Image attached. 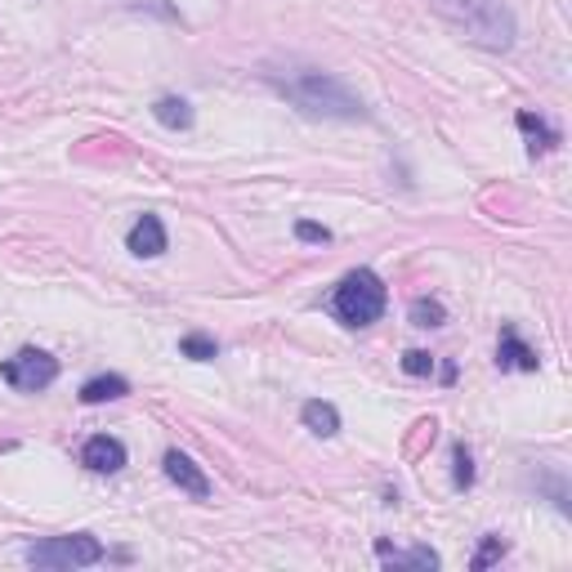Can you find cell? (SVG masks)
<instances>
[{"label": "cell", "mask_w": 572, "mask_h": 572, "mask_svg": "<svg viewBox=\"0 0 572 572\" xmlns=\"http://www.w3.org/2000/svg\"><path fill=\"white\" fill-rule=\"evenodd\" d=\"M153 117L166 130H188V126H193V104L179 99V94H162V99L153 104Z\"/></svg>", "instance_id": "4fadbf2b"}, {"label": "cell", "mask_w": 572, "mask_h": 572, "mask_svg": "<svg viewBox=\"0 0 572 572\" xmlns=\"http://www.w3.org/2000/svg\"><path fill=\"white\" fill-rule=\"evenodd\" d=\"M130 394V380L117 376V371H104V376H90L85 385H81V403L85 407H99V403H117Z\"/></svg>", "instance_id": "8fae6325"}, {"label": "cell", "mask_w": 572, "mask_h": 572, "mask_svg": "<svg viewBox=\"0 0 572 572\" xmlns=\"http://www.w3.org/2000/svg\"><path fill=\"white\" fill-rule=\"evenodd\" d=\"M81 465H85L90 474H117V469L126 465V443L112 439V434H94V439H85V448H81Z\"/></svg>", "instance_id": "ba28073f"}, {"label": "cell", "mask_w": 572, "mask_h": 572, "mask_svg": "<svg viewBox=\"0 0 572 572\" xmlns=\"http://www.w3.org/2000/svg\"><path fill=\"white\" fill-rule=\"evenodd\" d=\"M452 484L465 492V488H474V456H469V448L465 443H456L452 448Z\"/></svg>", "instance_id": "e0dca14e"}, {"label": "cell", "mask_w": 572, "mask_h": 572, "mask_svg": "<svg viewBox=\"0 0 572 572\" xmlns=\"http://www.w3.org/2000/svg\"><path fill=\"white\" fill-rule=\"evenodd\" d=\"M126 251L139 255V260H157L166 255V224L157 215H139L126 233Z\"/></svg>", "instance_id": "52a82bcc"}, {"label": "cell", "mask_w": 572, "mask_h": 572, "mask_svg": "<svg viewBox=\"0 0 572 572\" xmlns=\"http://www.w3.org/2000/svg\"><path fill=\"white\" fill-rule=\"evenodd\" d=\"M505 550H510V546H505L497 533H488V537H484V546H479V555H474V563H469V568H474V572H484V568H492V563H497Z\"/></svg>", "instance_id": "ac0fdd59"}, {"label": "cell", "mask_w": 572, "mask_h": 572, "mask_svg": "<svg viewBox=\"0 0 572 572\" xmlns=\"http://www.w3.org/2000/svg\"><path fill=\"white\" fill-rule=\"evenodd\" d=\"M264 81L282 94L286 104H296L305 117H318V121H367V104L341 76H331L322 68H305V63L264 68Z\"/></svg>", "instance_id": "6da1fadb"}, {"label": "cell", "mask_w": 572, "mask_h": 572, "mask_svg": "<svg viewBox=\"0 0 572 572\" xmlns=\"http://www.w3.org/2000/svg\"><path fill=\"white\" fill-rule=\"evenodd\" d=\"M326 309L336 313L345 326L362 331V326H371V322L385 318V309H390V291H385V282H380L371 269H354V273L341 277L336 291H331Z\"/></svg>", "instance_id": "3957f363"}, {"label": "cell", "mask_w": 572, "mask_h": 572, "mask_svg": "<svg viewBox=\"0 0 572 572\" xmlns=\"http://www.w3.org/2000/svg\"><path fill=\"white\" fill-rule=\"evenodd\" d=\"M376 555L385 568H416V572H434L443 559L439 550H429V546H412V550H394L390 541H376Z\"/></svg>", "instance_id": "30bf717a"}, {"label": "cell", "mask_w": 572, "mask_h": 572, "mask_svg": "<svg viewBox=\"0 0 572 572\" xmlns=\"http://www.w3.org/2000/svg\"><path fill=\"white\" fill-rule=\"evenodd\" d=\"M497 367H501V371H537L541 358H537V349L523 341L514 326H505V331H501V345H497Z\"/></svg>", "instance_id": "9c48e42d"}, {"label": "cell", "mask_w": 572, "mask_h": 572, "mask_svg": "<svg viewBox=\"0 0 572 572\" xmlns=\"http://www.w3.org/2000/svg\"><path fill=\"white\" fill-rule=\"evenodd\" d=\"M429 10H434L461 40L479 45L488 55H505L519 40V23H514V10L505 0H429Z\"/></svg>", "instance_id": "7a4b0ae2"}, {"label": "cell", "mask_w": 572, "mask_h": 572, "mask_svg": "<svg viewBox=\"0 0 572 572\" xmlns=\"http://www.w3.org/2000/svg\"><path fill=\"white\" fill-rule=\"evenodd\" d=\"M448 322V309L439 305V300H412V326H420V331H434V326H443Z\"/></svg>", "instance_id": "9a60e30c"}, {"label": "cell", "mask_w": 572, "mask_h": 572, "mask_svg": "<svg viewBox=\"0 0 572 572\" xmlns=\"http://www.w3.org/2000/svg\"><path fill=\"white\" fill-rule=\"evenodd\" d=\"M0 380L19 394H40L59 380V358L45 354V349H19L14 358L0 362Z\"/></svg>", "instance_id": "5b68a950"}, {"label": "cell", "mask_w": 572, "mask_h": 572, "mask_svg": "<svg viewBox=\"0 0 572 572\" xmlns=\"http://www.w3.org/2000/svg\"><path fill=\"white\" fill-rule=\"evenodd\" d=\"M32 568H90L104 559V541L90 533H72V537H45L32 541L23 555Z\"/></svg>", "instance_id": "277c9868"}, {"label": "cell", "mask_w": 572, "mask_h": 572, "mask_svg": "<svg viewBox=\"0 0 572 572\" xmlns=\"http://www.w3.org/2000/svg\"><path fill=\"white\" fill-rule=\"evenodd\" d=\"M519 130L528 134V153L537 157V153H550L555 143H559V130L555 126H546L541 117H533V112H519Z\"/></svg>", "instance_id": "5bb4252c"}, {"label": "cell", "mask_w": 572, "mask_h": 572, "mask_svg": "<svg viewBox=\"0 0 572 572\" xmlns=\"http://www.w3.org/2000/svg\"><path fill=\"white\" fill-rule=\"evenodd\" d=\"M162 469H166V479L179 488V492H188L193 501H206L211 497V479H206V469L193 461V456H183V452H166L162 456Z\"/></svg>", "instance_id": "8992f818"}, {"label": "cell", "mask_w": 572, "mask_h": 572, "mask_svg": "<svg viewBox=\"0 0 572 572\" xmlns=\"http://www.w3.org/2000/svg\"><path fill=\"white\" fill-rule=\"evenodd\" d=\"M300 420H305V429H309V434H318V439H336V434H341V412L331 407V403H322V398L305 403Z\"/></svg>", "instance_id": "7c38bea8"}, {"label": "cell", "mask_w": 572, "mask_h": 572, "mask_svg": "<svg viewBox=\"0 0 572 572\" xmlns=\"http://www.w3.org/2000/svg\"><path fill=\"white\" fill-rule=\"evenodd\" d=\"M296 237H300V242H331V228H322V224H313V219H300V224H296Z\"/></svg>", "instance_id": "ffe728a7"}, {"label": "cell", "mask_w": 572, "mask_h": 572, "mask_svg": "<svg viewBox=\"0 0 572 572\" xmlns=\"http://www.w3.org/2000/svg\"><path fill=\"white\" fill-rule=\"evenodd\" d=\"M434 367H439L434 354H425V349H407L403 354V371L407 376H434Z\"/></svg>", "instance_id": "d6986e66"}, {"label": "cell", "mask_w": 572, "mask_h": 572, "mask_svg": "<svg viewBox=\"0 0 572 572\" xmlns=\"http://www.w3.org/2000/svg\"><path fill=\"white\" fill-rule=\"evenodd\" d=\"M179 354L193 358V362H215V358H219V345H215L211 336H202V331H193V336L179 341Z\"/></svg>", "instance_id": "2e32d148"}]
</instances>
